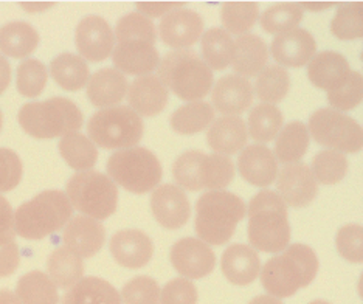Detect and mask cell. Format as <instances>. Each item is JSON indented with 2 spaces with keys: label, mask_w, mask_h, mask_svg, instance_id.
Instances as JSON below:
<instances>
[{
  "label": "cell",
  "mask_w": 363,
  "mask_h": 304,
  "mask_svg": "<svg viewBox=\"0 0 363 304\" xmlns=\"http://www.w3.org/2000/svg\"><path fill=\"white\" fill-rule=\"evenodd\" d=\"M2 123H4V115H2V111H0V130H2Z\"/></svg>",
  "instance_id": "6125c7cd"
},
{
  "label": "cell",
  "mask_w": 363,
  "mask_h": 304,
  "mask_svg": "<svg viewBox=\"0 0 363 304\" xmlns=\"http://www.w3.org/2000/svg\"><path fill=\"white\" fill-rule=\"evenodd\" d=\"M62 237L65 247L77 253L78 257L92 258L103 247L106 230L100 220L87 216H75L69 220Z\"/></svg>",
  "instance_id": "ffe728a7"
},
{
  "label": "cell",
  "mask_w": 363,
  "mask_h": 304,
  "mask_svg": "<svg viewBox=\"0 0 363 304\" xmlns=\"http://www.w3.org/2000/svg\"><path fill=\"white\" fill-rule=\"evenodd\" d=\"M318 272L315 252L304 244H292L264 264L261 284L272 297H292L303 287H308Z\"/></svg>",
  "instance_id": "6da1fadb"
},
{
  "label": "cell",
  "mask_w": 363,
  "mask_h": 304,
  "mask_svg": "<svg viewBox=\"0 0 363 304\" xmlns=\"http://www.w3.org/2000/svg\"><path fill=\"white\" fill-rule=\"evenodd\" d=\"M289 89H291V77L287 70L279 65H269L258 75L255 94L264 104H277L284 100Z\"/></svg>",
  "instance_id": "f35d334b"
},
{
  "label": "cell",
  "mask_w": 363,
  "mask_h": 304,
  "mask_svg": "<svg viewBox=\"0 0 363 304\" xmlns=\"http://www.w3.org/2000/svg\"><path fill=\"white\" fill-rule=\"evenodd\" d=\"M19 247L14 236H0V278L10 276L19 267Z\"/></svg>",
  "instance_id": "816d5d0a"
},
{
  "label": "cell",
  "mask_w": 363,
  "mask_h": 304,
  "mask_svg": "<svg viewBox=\"0 0 363 304\" xmlns=\"http://www.w3.org/2000/svg\"><path fill=\"white\" fill-rule=\"evenodd\" d=\"M363 4H346L338 8L331 22V31L337 39L351 40L363 36Z\"/></svg>",
  "instance_id": "7bdbcfd3"
},
{
  "label": "cell",
  "mask_w": 363,
  "mask_h": 304,
  "mask_svg": "<svg viewBox=\"0 0 363 304\" xmlns=\"http://www.w3.org/2000/svg\"><path fill=\"white\" fill-rule=\"evenodd\" d=\"M350 64L346 57L335 52H321L315 55L309 62L308 77L311 83L318 87L334 92L340 89L350 78Z\"/></svg>",
  "instance_id": "603a6c76"
},
{
  "label": "cell",
  "mask_w": 363,
  "mask_h": 304,
  "mask_svg": "<svg viewBox=\"0 0 363 304\" xmlns=\"http://www.w3.org/2000/svg\"><path fill=\"white\" fill-rule=\"evenodd\" d=\"M55 4H50V2H26V4H21V6L23 8V10L28 11V13H39V11H45L48 10V8H52Z\"/></svg>",
  "instance_id": "9f6ffc18"
},
{
  "label": "cell",
  "mask_w": 363,
  "mask_h": 304,
  "mask_svg": "<svg viewBox=\"0 0 363 304\" xmlns=\"http://www.w3.org/2000/svg\"><path fill=\"white\" fill-rule=\"evenodd\" d=\"M18 118L22 129L35 138L62 137L77 133L82 126L78 106L61 96L22 106Z\"/></svg>",
  "instance_id": "8992f818"
},
{
  "label": "cell",
  "mask_w": 363,
  "mask_h": 304,
  "mask_svg": "<svg viewBox=\"0 0 363 304\" xmlns=\"http://www.w3.org/2000/svg\"><path fill=\"white\" fill-rule=\"evenodd\" d=\"M315 39L303 28L279 33L270 45L272 56L284 67H303L315 56Z\"/></svg>",
  "instance_id": "e0dca14e"
},
{
  "label": "cell",
  "mask_w": 363,
  "mask_h": 304,
  "mask_svg": "<svg viewBox=\"0 0 363 304\" xmlns=\"http://www.w3.org/2000/svg\"><path fill=\"white\" fill-rule=\"evenodd\" d=\"M11 81V65L4 56H0V95L10 86Z\"/></svg>",
  "instance_id": "11a10c76"
},
{
  "label": "cell",
  "mask_w": 363,
  "mask_h": 304,
  "mask_svg": "<svg viewBox=\"0 0 363 304\" xmlns=\"http://www.w3.org/2000/svg\"><path fill=\"white\" fill-rule=\"evenodd\" d=\"M363 78L359 72L350 73V78L346 83L328 94V101L335 111H351L362 103L363 98Z\"/></svg>",
  "instance_id": "7dc6e473"
},
{
  "label": "cell",
  "mask_w": 363,
  "mask_h": 304,
  "mask_svg": "<svg viewBox=\"0 0 363 304\" xmlns=\"http://www.w3.org/2000/svg\"><path fill=\"white\" fill-rule=\"evenodd\" d=\"M47 272L56 287L70 289L84 275V264L77 253L67 247H60L48 257Z\"/></svg>",
  "instance_id": "4dcf8cb0"
},
{
  "label": "cell",
  "mask_w": 363,
  "mask_h": 304,
  "mask_svg": "<svg viewBox=\"0 0 363 304\" xmlns=\"http://www.w3.org/2000/svg\"><path fill=\"white\" fill-rule=\"evenodd\" d=\"M267 60V45L258 35L247 33L236 39L232 65L239 77L252 78L259 75L266 67Z\"/></svg>",
  "instance_id": "83f0119b"
},
{
  "label": "cell",
  "mask_w": 363,
  "mask_h": 304,
  "mask_svg": "<svg viewBox=\"0 0 363 304\" xmlns=\"http://www.w3.org/2000/svg\"><path fill=\"white\" fill-rule=\"evenodd\" d=\"M249 241L266 253H281L291 241L287 207L278 193L261 191L249 203Z\"/></svg>",
  "instance_id": "7a4b0ae2"
},
{
  "label": "cell",
  "mask_w": 363,
  "mask_h": 304,
  "mask_svg": "<svg viewBox=\"0 0 363 304\" xmlns=\"http://www.w3.org/2000/svg\"><path fill=\"white\" fill-rule=\"evenodd\" d=\"M311 135L321 146L337 152H359L363 146V129L356 120L335 109H318L311 115Z\"/></svg>",
  "instance_id": "8fae6325"
},
{
  "label": "cell",
  "mask_w": 363,
  "mask_h": 304,
  "mask_svg": "<svg viewBox=\"0 0 363 304\" xmlns=\"http://www.w3.org/2000/svg\"><path fill=\"white\" fill-rule=\"evenodd\" d=\"M245 203L233 193L208 191L196 202V233L205 244L222 245L232 240L245 216Z\"/></svg>",
  "instance_id": "3957f363"
},
{
  "label": "cell",
  "mask_w": 363,
  "mask_h": 304,
  "mask_svg": "<svg viewBox=\"0 0 363 304\" xmlns=\"http://www.w3.org/2000/svg\"><path fill=\"white\" fill-rule=\"evenodd\" d=\"M128 98L130 109L137 115L154 117V115H159L167 108L168 90L159 77L146 75L137 78L130 84Z\"/></svg>",
  "instance_id": "cb8c5ba5"
},
{
  "label": "cell",
  "mask_w": 363,
  "mask_h": 304,
  "mask_svg": "<svg viewBox=\"0 0 363 304\" xmlns=\"http://www.w3.org/2000/svg\"><path fill=\"white\" fill-rule=\"evenodd\" d=\"M172 176L188 191H199L203 188L216 191L225 188L233 180L235 163L227 155L188 151L174 162Z\"/></svg>",
  "instance_id": "52a82bcc"
},
{
  "label": "cell",
  "mask_w": 363,
  "mask_h": 304,
  "mask_svg": "<svg viewBox=\"0 0 363 304\" xmlns=\"http://www.w3.org/2000/svg\"><path fill=\"white\" fill-rule=\"evenodd\" d=\"M197 289L186 278H176L163 287L159 304H196Z\"/></svg>",
  "instance_id": "f907efd6"
},
{
  "label": "cell",
  "mask_w": 363,
  "mask_h": 304,
  "mask_svg": "<svg viewBox=\"0 0 363 304\" xmlns=\"http://www.w3.org/2000/svg\"><path fill=\"white\" fill-rule=\"evenodd\" d=\"M16 297L22 304H57L60 301L55 283L39 270H33L19 279Z\"/></svg>",
  "instance_id": "836d02e7"
},
{
  "label": "cell",
  "mask_w": 363,
  "mask_h": 304,
  "mask_svg": "<svg viewBox=\"0 0 363 304\" xmlns=\"http://www.w3.org/2000/svg\"><path fill=\"white\" fill-rule=\"evenodd\" d=\"M22 179L19 155L6 147H0V193L14 190Z\"/></svg>",
  "instance_id": "681fc988"
},
{
  "label": "cell",
  "mask_w": 363,
  "mask_h": 304,
  "mask_svg": "<svg viewBox=\"0 0 363 304\" xmlns=\"http://www.w3.org/2000/svg\"><path fill=\"white\" fill-rule=\"evenodd\" d=\"M303 19V10L296 4H278L261 14V27L266 33H284L296 28Z\"/></svg>",
  "instance_id": "b9f144b4"
},
{
  "label": "cell",
  "mask_w": 363,
  "mask_h": 304,
  "mask_svg": "<svg viewBox=\"0 0 363 304\" xmlns=\"http://www.w3.org/2000/svg\"><path fill=\"white\" fill-rule=\"evenodd\" d=\"M159 30L163 44L177 48V50H185L186 47L196 44L202 36L203 21L199 13L179 8V10L164 16Z\"/></svg>",
  "instance_id": "2e32d148"
},
{
  "label": "cell",
  "mask_w": 363,
  "mask_h": 304,
  "mask_svg": "<svg viewBox=\"0 0 363 304\" xmlns=\"http://www.w3.org/2000/svg\"><path fill=\"white\" fill-rule=\"evenodd\" d=\"M171 264L186 279H201L213 272L216 257L208 244L196 237H184L172 245Z\"/></svg>",
  "instance_id": "7c38bea8"
},
{
  "label": "cell",
  "mask_w": 363,
  "mask_h": 304,
  "mask_svg": "<svg viewBox=\"0 0 363 304\" xmlns=\"http://www.w3.org/2000/svg\"><path fill=\"white\" fill-rule=\"evenodd\" d=\"M67 197L72 207L87 218L104 220L117 210V185L96 171H82L67 184Z\"/></svg>",
  "instance_id": "30bf717a"
},
{
  "label": "cell",
  "mask_w": 363,
  "mask_h": 304,
  "mask_svg": "<svg viewBox=\"0 0 363 304\" xmlns=\"http://www.w3.org/2000/svg\"><path fill=\"white\" fill-rule=\"evenodd\" d=\"M312 174L317 182L323 185H335L342 182L348 172V159L342 152L321 151L312 160Z\"/></svg>",
  "instance_id": "60d3db41"
},
{
  "label": "cell",
  "mask_w": 363,
  "mask_h": 304,
  "mask_svg": "<svg viewBox=\"0 0 363 304\" xmlns=\"http://www.w3.org/2000/svg\"><path fill=\"white\" fill-rule=\"evenodd\" d=\"M151 208L157 222L168 230L184 227L189 219V213H191L189 201L184 190L171 184L162 185L152 193Z\"/></svg>",
  "instance_id": "ac0fdd59"
},
{
  "label": "cell",
  "mask_w": 363,
  "mask_h": 304,
  "mask_svg": "<svg viewBox=\"0 0 363 304\" xmlns=\"http://www.w3.org/2000/svg\"><path fill=\"white\" fill-rule=\"evenodd\" d=\"M73 207L62 191H44L14 213V232L23 240H44L67 224Z\"/></svg>",
  "instance_id": "277c9868"
},
{
  "label": "cell",
  "mask_w": 363,
  "mask_h": 304,
  "mask_svg": "<svg viewBox=\"0 0 363 304\" xmlns=\"http://www.w3.org/2000/svg\"><path fill=\"white\" fill-rule=\"evenodd\" d=\"M115 38L118 43L123 40L140 39L146 43H155V27L150 18L140 13H129L118 21L115 28Z\"/></svg>",
  "instance_id": "f6af8a7d"
},
{
  "label": "cell",
  "mask_w": 363,
  "mask_h": 304,
  "mask_svg": "<svg viewBox=\"0 0 363 304\" xmlns=\"http://www.w3.org/2000/svg\"><path fill=\"white\" fill-rule=\"evenodd\" d=\"M60 152L62 159L78 171H90L98 160L96 146L92 140L79 133L64 135L60 142Z\"/></svg>",
  "instance_id": "8d00e7d4"
},
{
  "label": "cell",
  "mask_w": 363,
  "mask_h": 304,
  "mask_svg": "<svg viewBox=\"0 0 363 304\" xmlns=\"http://www.w3.org/2000/svg\"><path fill=\"white\" fill-rule=\"evenodd\" d=\"M283 128V113L274 104L255 106L249 115L250 137L257 142L269 143L274 140Z\"/></svg>",
  "instance_id": "74e56055"
},
{
  "label": "cell",
  "mask_w": 363,
  "mask_h": 304,
  "mask_svg": "<svg viewBox=\"0 0 363 304\" xmlns=\"http://www.w3.org/2000/svg\"><path fill=\"white\" fill-rule=\"evenodd\" d=\"M62 304H121V297L106 279L87 276L70 287Z\"/></svg>",
  "instance_id": "f1b7e54d"
},
{
  "label": "cell",
  "mask_w": 363,
  "mask_h": 304,
  "mask_svg": "<svg viewBox=\"0 0 363 304\" xmlns=\"http://www.w3.org/2000/svg\"><path fill=\"white\" fill-rule=\"evenodd\" d=\"M202 55L210 69L224 70L232 64L235 40L225 30L210 28L202 36Z\"/></svg>",
  "instance_id": "d590c367"
},
{
  "label": "cell",
  "mask_w": 363,
  "mask_h": 304,
  "mask_svg": "<svg viewBox=\"0 0 363 304\" xmlns=\"http://www.w3.org/2000/svg\"><path fill=\"white\" fill-rule=\"evenodd\" d=\"M107 174L125 190L145 194L160 184L163 169L159 159L146 147H128L112 154L107 160Z\"/></svg>",
  "instance_id": "ba28073f"
},
{
  "label": "cell",
  "mask_w": 363,
  "mask_h": 304,
  "mask_svg": "<svg viewBox=\"0 0 363 304\" xmlns=\"http://www.w3.org/2000/svg\"><path fill=\"white\" fill-rule=\"evenodd\" d=\"M77 47L82 60L101 62L113 52L115 35L100 16H87L77 27Z\"/></svg>",
  "instance_id": "4fadbf2b"
},
{
  "label": "cell",
  "mask_w": 363,
  "mask_h": 304,
  "mask_svg": "<svg viewBox=\"0 0 363 304\" xmlns=\"http://www.w3.org/2000/svg\"><path fill=\"white\" fill-rule=\"evenodd\" d=\"M220 18L228 35H245L259 18V8L255 2H227L222 5Z\"/></svg>",
  "instance_id": "ab89813d"
},
{
  "label": "cell",
  "mask_w": 363,
  "mask_h": 304,
  "mask_svg": "<svg viewBox=\"0 0 363 304\" xmlns=\"http://www.w3.org/2000/svg\"><path fill=\"white\" fill-rule=\"evenodd\" d=\"M160 286L150 276H135L121 291L125 304H159Z\"/></svg>",
  "instance_id": "bcb514c9"
},
{
  "label": "cell",
  "mask_w": 363,
  "mask_h": 304,
  "mask_svg": "<svg viewBox=\"0 0 363 304\" xmlns=\"http://www.w3.org/2000/svg\"><path fill=\"white\" fill-rule=\"evenodd\" d=\"M309 304H331V303L323 301V300H315V301H312V303H309Z\"/></svg>",
  "instance_id": "94428289"
},
{
  "label": "cell",
  "mask_w": 363,
  "mask_h": 304,
  "mask_svg": "<svg viewBox=\"0 0 363 304\" xmlns=\"http://www.w3.org/2000/svg\"><path fill=\"white\" fill-rule=\"evenodd\" d=\"M14 213L10 202L0 196V236H14Z\"/></svg>",
  "instance_id": "db71d44e"
},
{
  "label": "cell",
  "mask_w": 363,
  "mask_h": 304,
  "mask_svg": "<svg viewBox=\"0 0 363 304\" xmlns=\"http://www.w3.org/2000/svg\"><path fill=\"white\" fill-rule=\"evenodd\" d=\"M238 168L247 182L255 186H269L277 179V159L267 146L250 145L239 155Z\"/></svg>",
  "instance_id": "7402d4cb"
},
{
  "label": "cell",
  "mask_w": 363,
  "mask_h": 304,
  "mask_svg": "<svg viewBox=\"0 0 363 304\" xmlns=\"http://www.w3.org/2000/svg\"><path fill=\"white\" fill-rule=\"evenodd\" d=\"M94 145L104 150H128L143 137V121L128 106H113L98 111L87 125Z\"/></svg>",
  "instance_id": "9c48e42d"
},
{
  "label": "cell",
  "mask_w": 363,
  "mask_h": 304,
  "mask_svg": "<svg viewBox=\"0 0 363 304\" xmlns=\"http://www.w3.org/2000/svg\"><path fill=\"white\" fill-rule=\"evenodd\" d=\"M363 228L360 225L351 224L338 230L335 237V245L342 257L357 264L363 261Z\"/></svg>",
  "instance_id": "c3c4849f"
},
{
  "label": "cell",
  "mask_w": 363,
  "mask_h": 304,
  "mask_svg": "<svg viewBox=\"0 0 363 304\" xmlns=\"http://www.w3.org/2000/svg\"><path fill=\"white\" fill-rule=\"evenodd\" d=\"M249 304H283L278 298L272 297V295H259V297L253 298Z\"/></svg>",
  "instance_id": "680465c9"
},
{
  "label": "cell",
  "mask_w": 363,
  "mask_h": 304,
  "mask_svg": "<svg viewBox=\"0 0 363 304\" xmlns=\"http://www.w3.org/2000/svg\"><path fill=\"white\" fill-rule=\"evenodd\" d=\"M261 270L258 253L249 245L235 244L222 254V274L230 283L247 286L253 283Z\"/></svg>",
  "instance_id": "d4e9b609"
},
{
  "label": "cell",
  "mask_w": 363,
  "mask_h": 304,
  "mask_svg": "<svg viewBox=\"0 0 363 304\" xmlns=\"http://www.w3.org/2000/svg\"><path fill=\"white\" fill-rule=\"evenodd\" d=\"M128 94V79L117 69H101L89 79L87 98L95 108H113Z\"/></svg>",
  "instance_id": "484cf974"
},
{
  "label": "cell",
  "mask_w": 363,
  "mask_h": 304,
  "mask_svg": "<svg viewBox=\"0 0 363 304\" xmlns=\"http://www.w3.org/2000/svg\"><path fill=\"white\" fill-rule=\"evenodd\" d=\"M159 79L180 100L199 101L211 90L213 70L193 50H174L159 65Z\"/></svg>",
  "instance_id": "5b68a950"
},
{
  "label": "cell",
  "mask_w": 363,
  "mask_h": 304,
  "mask_svg": "<svg viewBox=\"0 0 363 304\" xmlns=\"http://www.w3.org/2000/svg\"><path fill=\"white\" fill-rule=\"evenodd\" d=\"M48 73L45 65L38 60H26L18 67V90L28 98H36L47 84Z\"/></svg>",
  "instance_id": "ee69618b"
},
{
  "label": "cell",
  "mask_w": 363,
  "mask_h": 304,
  "mask_svg": "<svg viewBox=\"0 0 363 304\" xmlns=\"http://www.w3.org/2000/svg\"><path fill=\"white\" fill-rule=\"evenodd\" d=\"M214 120V109L211 104L203 101H193L182 106L171 115V126L177 134L193 135L207 129Z\"/></svg>",
  "instance_id": "e575fe53"
},
{
  "label": "cell",
  "mask_w": 363,
  "mask_h": 304,
  "mask_svg": "<svg viewBox=\"0 0 363 304\" xmlns=\"http://www.w3.org/2000/svg\"><path fill=\"white\" fill-rule=\"evenodd\" d=\"M185 4H176V2H138L135 6L140 14L146 16V18H164L171 11L179 10L180 6Z\"/></svg>",
  "instance_id": "f5cc1de1"
},
{
  "label": "cell",
  "mask_w": 363,
  "mask_h": 304,
  "mask_svg": "<svg viewBox=\"0 0 363 304\" xmlns=\"http://www.w3.org/2000/svg\"><path fill=\"white\" fill-rule=\"evenodd\" d=\"M247 138H249V133H247L244 120L232 117V115L218 118L207 133L208 146L220 155H232L242 150Z\"/></svg>",
  "instance_id": "4316f807"
},
{
  "label": "cell",
  "mask_w": 363,
  "mask_h": 304,
  "mask_svg": "<svg viewBox=\"0 0 363 304\" xmlns=\"http://www.w3.org/2000/svg\"><path fill=\"white\" fill-rule=\"evenodd\" d=\"M112 61L117 70L123 75H135L146 77L150 75L160 65L159 52L155 50L154 44L146 43V40L132 39L123 40L113 47Z\"/></svg>",
  "instance_id": "9a60e30c"
},
{
  "label": "cell",
  "mask_w": 363,
  "mask_h": 304,
  "mask_svg": "<svg viewBox=\"0 0 363 304\" xmlns=\"http://www.w3.org/2000/svg\"><path fill=\"white\" fill-rule=\"evenodd\" d=\"M277 186L284 203L295 208L308 207L318 193L317 180L306 163H292L284 167L278 174Z\"/></svg>",
  "instance_id": "5bb4252c"
},
{
  "label": "cell",
  "mask_w": 363,
  "mask_h": 304,
  "mask_svg": "<svg viewBox=\"0 0 363 304\" xmlns=\"http://www.w3.org/2000/svg\"><path fill=\"white\" fill-rule=\"evenodd\" d=\"M39 33L27 22H10L0 28V52L22 60L39 45Z\"/></svg>",
  "instance_id": "f546056e"
},
{
  "label": "cell",
  "mask_w": 363,
  "mask_h": 304,
  "mask_svg": "<svg viewBox=\"0 0 363 304\" xmlns=\"http://www.w3.org/2000/svg\"><path fill=\"white\" fill-rule=\"evenodd\" d=\"M109 249L113 259L120 266L130 270L145 267L151 261L154 253L151 237L140 230H121L115 233Z\"/></svg>",
  "instance_id": "d6986e66"
},
{
  "label": "cell",
  "mask_w": 363,
  "mask_h": 304,
  "mask_svg": "<svg viewBox=\"0 0 363 304\" xmlns=\"http://www.w3.org/2000/svg\"><path fill=\"white\" fill-rule=\"evenodd\" d=\"M275 155L284 165H292L298 162L308 151L309 130L301 121H292L278 133Z\"/></svg>",
  "instance_id": "d6a6232c"
},
{
  "label": "cell",
  "mask_w": 363,
  "mask_h": 304,
  "mask_svg": "<svg viewBox=\"0 0 363 304\" xmlns=\"http://www.w3.org/2000/svg\"><path fill=\"white\" fill-rule=\"evenodd\" d=\"M0 304H22L19 298L16 297V293L2 289L0 291Z\"/></svg>",
  "instance_id": "6f0895ef"
},
{
  "label": "cell",
  "mask_w": 363,
  "mask_h": 304,
  "mask_svg": "<svg viewBox=\"0 0 363 304\" xmlns=\"http://www.w3.org/2000/svg\"><path fill=\"white\" fill-rule=\"evenodd\" d=\"M334 4H323V2H317V4H300L298 6L301 8H306L309 11H321V10H328V8H331Z\"/></svg>",
  "instance_id": "91938a15"
},
{
  "label": "cell",
  "mask_w": 363,
  "mask_h": 304,
  "mask_svg": "<svg viewBox=\"0 0 363 304\" xmlns=\"http://www.w3.org/2000/svg\"><path fill=\"white\" fill-rule=\"evenodd\" d=\"M50 75L56 84L69 92H75L87 84L90 72L86 60L72 53L56 56L50 64Z\"/></svg>",
  "instance_id": "1f68e13d"
},
{
  "label": "cell",
  "mask_w": 363,
  "mask_h": 304,
  "mask_svg": "<svg viewBox=\"0 0 363 304\" xmlns=\"http://www.w3.org/2000/svg\"><path fill=\"white\" fill-rule=\"evenodd\" d=\"M211 101L220 113L236 117L249 109L253 101V87L249 79L239 75L222 77L213 89Z\"/></svg>",
  "instance_id": "44dd1931"
}]
</instances>
